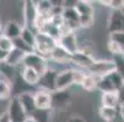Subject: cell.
<instances>
[{
	"label": "cell",
	"instance_id": "5bb4252c",
	"mask_svg": "<svg viewBox=\"0 0 124 122\" xmlns=\"http://www.w3.org/2000/svg\"><path fill=\"white\" fill-rule=\"evenodd\" d=\"M16 98L21 103V105H22L23 110L26 111V114L28 115V117H31V115L37 110L36 103H34V92L33 93L32 92H25Z\"/></svg>",
	"mask_w": 124,
	"mask_h": 122
},
{
	"label": "cell",
	"instance_id": "52a82bcc",
	"mask_svg": "<svg viewBox=\"0 0 124 122\" xmlns=\"http://www.w3.org/2000/svg\"><path fill=\"white\" fill-rule=\"evenodd\" d=\"M22 16H23V27H28L31 29H34V25L38 19V10L36 1H27L23 3L22 7Z\"/></svg>",
	"mask_w": 124,
	"mask_h": 122
},
{
	"label": "cell",
	"instance_id": "8992f818",
	"mask_svg": "<svg viewBox=\"0 0 124 122\" xmlns=\"http://www.w3.org/2000/svg\"><path fill=\"white\" fill-rule=\"evenodd\" d=\"M52 94V110H65L73 104V95L69 90H54Z\"/></svg>",
	"mask_w": 124,
	"mask_h": 122
},
{
	"label": "cell",
	"instance_id": "2e32d148",
	"mask_svg": "<svg viewBox=\"0 0 124 122\" xmlns=\"http://www.w3.org/2000/svg\"><path fill=\"white\" fill-rule=\"evenodd\" d=\"M37 33H42V34H46V36H48L49 38L52 39H54V40H59L60 37H62V34H63V31L62 28H59L58 26H55L53 22L47 21L44 22L38 29H37Z\"/></svg>",
	"mask_w": 124,
	"mask_h": 122
},
{
	"label": "cell",
	"instance_id": "603a6c76",
	"mask_svg": "<svg viewBox=\"0 0 124 122\" xmlns=\"http://www.w3.org/2000/svg\"><path fill=\"white\" fill-rule=\"evenodd\" d=\"M20 38L34 50V46H36V40H37V32L36 31L31 29L28 27H23Z\"/></svg>",
	"mask_w": 124,
	"mask_h": 122
},
{
	"label": "cell",
	"instance_id": "f546056e",
	"mask_svg": "<svg viewBox=\"0 0 124 122\" xmlns=\"http://www.w3.org/2000/svg\"><path fill=\"white\" fill-rule=\"evenodd\" d=\"M112 60H113V64H114V70L124 79V55L112 56Z\"/></svg>",
	"mask_w": 124,
	"mask_h": 122
},
{
	"label": "cell",
	"instance_id": "8fae6325",
	"mask_svg": "<svg viewBox=\"0 0 124 122\" xmlns=\"http://www.w3.org/2000/svg\"><path fill=\"white\" fill-rule=\"evenodd\" d=\"M75 84V68H65L58 73L57 90H68Z\"/></svg>",
	"mask_w": 124,
	"mask_h": 122
},
{
	"label": "cell",
	"instance_id": "8d00e7d4",
	"mask_svg": "<svg viewBox=\"0 0 124 122\" xmlns=\"http://www.w3.org/2000/svg\"><path fill=\"white\" fill-rule=\"evenodd\" d=\"M114 122H124V117L120 115V112H119V115H118V117H117V120Z\"/></svg>",
	"mask_w": 124,
	"mask_h": 122
},
{
	"label": "cell",
	"instance_id": "e0dca14e",
	"mask_svg": "<svg viewBox=\"0 0 124 122\" xmlns=\"http://www.w3.org/2000/svg\"><path fill=\"white\" fill-rule=\"evenodd\" d=\"M96 59L87 51H84V50H79L76 54H74L71 56V62H74L75 65H78L79 67H82V68H88L95 61Z\"/></svg>",
	"mask_w": 124,
	"mask_h": 122
},
{
	"label": "cell",
	"instance_id": "3957f363",
	"mask_svg": "<svg viewBox=\"0 0 124 122\" xmlns=\"http://www.w3.org/2000/svg\"><path fill=\"white\" fill-rule=\"evenodd\" d=\"M58 45V42L49 38L46 34L42 33H37V40H36V46H34V51L37 54H39L41 56L49 59L50 53L53 51L55 46Z\"/></svg>",
	"mask_w": 124,
	"mask_h": 122
},
{
	"label": "cell",
	"instance_id": "7c38bea8",
	"mask_svg": "<svg viewBox=\"0 0 124 122\" xmlns=\"http://www.w3.org/2000/svg\"><path fill=\"white\" fill-rule=\"evenodd\" d=\"M58 44L71 55L76 54L80 50V45L78 43V37H76L75 32H66V33L62 34L60 39L58 40Z\"/></svg>",
	"mask_w": 124,
	"mask_h": 122
},
{
	"label": "cell",
	"instance_id": "ba28073f",
	"mask_svg": "<svg viewBox=\"0 0 124 122\" xmlns=\"http://www.w3.org/2000/svg\"><path fill=\"white\" fill-rule=\"evenodd\" d=\"M108 34L114 32H124V10H112L107 21Z\"/></svg>",
	"mask_w": 124,
	"mask_h": 122
},
{
	"label": "cell",
	"instance_id": "7a4b0ae2",
	"mask_svg": "<svg viewBox=\"0 0 124 122\" xmlns=\"http://www.w3.org/2000/svg\"><path fill=\"white\" fill-rule=\"evenodd\" d=\"M22 67L32 68V70H34V71H37L39 75H42L49 68L48 59L41 56L39 54L36 53V51H32V53H30V54H26V56L23 59V62H22Z\"/></svg>",
	"mask_w": 124,
	"mask_h": 122
},
{
	"label": "cell",
	"instance_id": "836d02e7",
	"mask_svg": "<svg viewBox=\"0 0 124 122\" xmlns=\"http://www.w3.org/2000/svg\"><path fill=\"white\" fill-rule=\"evenodd\" d=\"M66 122H86V121H85V118H82L81 116H70V117L66 120Z\"/></svg>",
	"mask_w": 124,
	"mask_h": 122
},
{
	"label": "cell",
	"instance_id": "f35d334b",
	"mask_svg": "<svg viewBox=\"0 0 124 122\" xmlns=\"http://www.w3.org/2000/svg\"><path fill=\"white\" fill-rule=\"evenodd\" d=\"M3 32H1V23H0V34H1Z\"/></svg>",
	"mask_w": 124,
	"mask_h": 122
},
{
	"label": "cell",
	"instance_id": "4fadbf2b",
	"mask_svg": "<svg viewBox=\"0 0 124 122\" xmlns=\"http://www.w3.org/2000/svg\"><path fill=\"white\" fill-rule=\"evenodd\" d=\"M34 103L38 110H52V94L38 89L34 92Z\"/></svg>",
	"mask_w": 124,
	"mask_h": 122
},
{
	"label": "cell",
	"instance_id": "cb8c5ba5",
	"mask_svg": "<svg viewBox=\"0 0 124 122\" xmlns=\"http://www.w3.org/2000/svg\"><path fill=\"white\" fill-rule=\"evenodd\" d=\"M97 81H98V77H96L91 73H86L80 87L86 92H93L95 89H97Z\"/></svg>",
	"mask_w": 124,
	"mask_h": 122
},
{
	"label": "cell",
	"instance_id": "5b68a950",
	"mask_svg": "<svg viewBox=\"0 0 124 122\" xmlns=\"http://www.w3.org/2000/svg\"><path fill=\"white\" fill-rule=\"evenodd\" d=\"M58 73L59 71L49 67L44 73L41 75L39 82H38V89L41 90H46L49 93H53L54 90H57V78H58Z\"/></svg>",
	"mask_w": 124,
	"mask_h": 122
},
{
	"label": "cell",
	"instance_id": "30bf717a",
	"mask_svg": "<svg viewBox=\"0 0 124 122\" xmlns=\"http://www.w3.org/2000/svg\"><path fill=\"white\" fill-rule=\"evenodd\" d=\"M114 70L113 60H95L93 64L87 68V71L96 77H103Z\"/></svg>",
	"mask_w": 124,
	"mask_h": 122
},
{
	"label": "cell",
	"instance_id": "44dd1931",
	"mask_svg": "<svg viewBox=\"0 0 124 122\" xmlns=\"http://www.w3.org/2000/svg\"><path fill=\"white\" fill-rule=\"evenodd\" d=\"M118 115H119V109L106 108V106H101L98 109V116L104 122H114Z\"/></svg>",
	"mask_w": 124,
	"mask_h": 122
},
{
	"label": "cell",
	"instance_id": "9a60e30c",
	"mask_svg": "<svg viewBox=\"0 0 124 122\" xmlns=\"http://www.w3.org/2000/svg\"><path fill=\"white\" fill-rule=\"evenodd\" d=\"M22 28H23V25H20L17 21L11 20V21H8L5 23L1 34H3V36H5V37H8V38H10L11 40H15V39L21 37Z\"/></svg>",
	"mask_w": 124,
	"mask_h": 122
},
{
	"label": "cell",
	"instance_id": "d6986e66",
	"mask_svg": "<svg viewBox=\"0 0 124 122\" xmlns=\"http://www.w3.org/2000/svg\"><path fill=\"white\" fill-rule=\"evenodd\" d=\"M71 56H73L71 54H69L64 48H62L58 44L54 49H53L52 53H50L49 59L54 60L57 62H60V64H65V62H71Z\"/></svg>",
	"mask_w": 124,
	"mask_h": 122
},
{
	"label": "cell",
	"instance_id": "484cf974",
	"mask_svg": "<svg viewBox=\"0 0 124 122\" xmlns=\"http://www.w3.org/2000/svg\"><path fill=\"white\" fill-rule=\"evenodd\" d=\"M52 114L53 110H36L32 115L31 118L34 122H52Z\"/></svg>",
	"mask_w": 124,
	"mask_h": 122
},
{
	"label": "cell",
	"instance_id": "e575fe53",
	"mask_svg": "<svg viewBox=\"0 0 124 122\" xmlns=\"http://www.w3.org/2000/svg\"><path fill=\"white\" fill-rule=\"evenodd\" d=\"M8 55H9V53H6V51H4V50L0 49V64L6 62V60H8Z\"/></svg>",
	"mask_w": 124,
	"mask_h": 122
},
{
	"label": "cell",
	"instance_id": "f1b7e54d",
	"mask_svg": "<svg viewBox=\"0 0 124 122\" xmlns=\"http://www.w3.org/2000/svg\"><path fill=\"white\" fill-rule=\"evenodd\" d=\"M108 40L113 42L114 44H117L119 46V49L122 50V53L124 54V32H114L109 34Z\"/></svg>",
	"mask_w": 124,
	"mask_h": 122
},
{
	"label": "cell",
	"instance_id": "1f68e13d",
	"mask_svg": "<svg viewBox=\"0 0 124 122\" xmlns=\"http://www.w3.org/2000/svg\"><path fill=\"white\" fill-rule=\"evenodd\" d=\"M14 46H15L16 49L21 50L22 53H25V54H30V53H32V51H34V50H33L28 44H26L21 38H17V39L14 40Z\"/></svg>",
	"mask_w": 124,
	"mask_h": 122
},
{
	"label": "cell",
	"instance_id": "4316f807",
	"mask_svg": "<svg viewBox=\"0 0 124 122\" xmlns=\"http://www.w3.org/2000/svg\"><path fill=\"white\" fill-rule=\"evenodd\" d=\"M97 89L101 90L102 93H108V92H117L116 88L113 87V84L109 82V79L103 76V77H98L97 81Z\"/></svg>",
	"mask_w": 124,
	"mask_h": 122
},
{
	"label": "cell",
	"instance_id": "74e56055",
	"mask_svg": "<svg viewBox=\"0 0 124 122\" xmlns=\"http://www.w3.org/2000/svg\"><path fill=\"white\" fill-rule=\"evenodd\" d=\"M25 122H34V121H33V120H32L31 117H28V118H27V120H26Z\"/></svg>",
	"mask_w": 124,
	"mask_h": 122
},
{
	"label": "cell",
	"instance_id": "ab89813d",
	"mask_svg": "<svg viewBox=\"0 0 124 122\" xmlns=\"http://www.w3.org/2000/svg\"><path fill=\"white\" fill-rule=\"evenodd\" d=\"M3 78V76H1V73H0V79H1Z\"/></svg>",
	"mask_w": 124,
	"mask_h": 122
},
{
	"label": "cell",
	"instance_id": "ffe728a7",
	"mask_svg": "<svg viewBox=\"0 0 124 122\" xmlns=\"http://www.w3.org/2000/svg\"><path fill=\"white\" fill-rule=\"evenodd\" d=\"M101 106L119 109L120 105H119V98H118L117 92L102 93V95H101Z\"/></svg>",
	"mask_w": 124,
	"mask_h": 122
},
{
	"label": "cell",
	"instance_id": "d4e9b609",
	"mask_svg": "<svg viewBox=\"0 0 124 122\" xmlns=\"http://www.w3.org/2000/svg\"><path fill=\"white\" fill-rule=\"evenodd\" d=\"M12 94V84L5 78L0 79V100L11 99Z\"/></svg>",
	"mask_w": 124,
	"mask_h": 122
},
{
	"label": "cell",
	"instance_id": "9c48e42d",
	"mask_svg": "<svg viewBox=\"0 0 124 122\" xmlns=\"http://www.w3.org/2000/svg\"><path fill=\"white\" fill-rule=\"evenodd\" d=\"M63 20H64V26L68 31L75 32L76 29L81 28L80 25V17L75 7H64L63 11Z\"/></svg>",
	"mask_w": 124,
	"mask_h": 122
},
{
	"label": "cell",
	"instance_id": "83f0119b",
	"mask_svg": "<svg viewBox=\"0 0 124 122\" xmlns=\"http://www.w3.org/2000/svg\"><path fill=\"white\" fill-rule=\"evenodd\" d=\"M106 77H107L109 79V82L113 84V87L116 88V90L118 92L120 88H122V85L124 84V79L123 77L116 71V70H113V71H111L108 75H106Z\"/></svg>",
	"mask_w": 124,
	"mask_h": 122
},
{
	"label": "cell",
	"instance_id": "ac0fdd59",
	"mask_svg": "<svg viewBox=\"0 0 124 122\" xmlns=\"http://www.w3.org/2000/svg\"><path fill=\"white\" fill-rule=\"evenodd\" d=\"M20 75L27 85H30V87H37L38 85L41 75L37 71H34L32 68H28V67H22V71Z\"/></svg>",
	"mask_w": 124,
	"mask_h": 122
},
{
	"label": "cell",
	"instance_id": "4dcf8cb0",
	"mask_svg": "<svg viewBox=\"0 0 124 122\" xmlns=\"http://www.w3.org/2000/svg\"><path fill=\"white\" fill-rule=\"evenodd\" d=\"M14 40H11L10 38L0 34V49L6 51V53H10V51L14 49Z\"/></svg>",
	"mask_w": 124,
	"mask_h": 122
},
{
	"label": "cell",
	"instance_id": "d6a6232c",
	"mask_svg": "<svg viewBox=\"0 0 124 122\" xmlns=\"http://www.w3.org/2000/svg\"><path fill=\"white\" fill-rule=\"evenodd\" d=\"M117 94H118V98H119V105L124 106V84L122 85V88L117 92Z\"/></svg>",
	"mask_w": 124,
	"mask_h": 122
},
{
	"label": "cell",
	"instance_id": "7402d4cb",
	"mask_svg": "<svg viewBox=\"0 0 124 122\" xmlns=\"http://www.w3.org/2000/svg\"><path fill=\"white\" fill-rule=\"evenodd\" d=\"M25 56H26L25 53H22V51L19 50V49L14 48L10 53H9V55H8L6 64H9V65H11V66H14V67L19 66V65H22Z\"/></svg>",
	"mask_w": 124,
	"mask_h": 122
},
{
	"label": "cell",
	"instance_id": "277c9868",
	"mask_svg": "<svg viewBox=\"0 0 124 122\" xmlns=\"http://www.w3.org/2000/svg\"><path fill=\"white\" fill-rule=\"evenodd\" d=\"M6 114L11 122H25L28 118V115L26 114L21 103L16 96H12L10 99L8 109H6Z\"/></svg>",
	"mask_w": 124,
	"mask_h": 122
},
{
	"label": "cell",
	"instance_id": "6da1fadb",
	"mask_svg": "<svg viewBox=\"0 0 124 122\" xmlns=\"http://www.w3.org/2000/svg\"><path fill=\"white\" fill-rule=\"evenodd\" d=\"M75 9L80 17V25L81 28H90L93 26L95 22V10L91 1H85V0H78Z\"/></svg>",
	"mask_w": 124,
	"mask_h": 122
},
{
	"label": "cell",
	"instance_id": "d590c367",
	"mask_svg": "<svg viewBox=\"0 0 124 122\" xmlns=\"http://www.w3.org/2000/svg\"><path fill=\"white\" fill-rule=\"evenodd\" d=\"M0 122H11L9 116H8V114H6V111L3 112V114H0Z\"/></svg>",
	"mask_w": 124,
	"mask_h": 122
},
{
	"label": "cell",
	"instance_id": "60d3db41",
	"mask_svg": "<svg viewBox=\"0 0 124 122\" xmlns=\"http://www.w3.org/2000/svg\"><path fill=\"white\" fill-rule=\"evenodd\" d=\"M123 10H124V3H123Z\"/></svg>",
	"mask_w": 124,
	"mask_h": 122
}]
</instances>
